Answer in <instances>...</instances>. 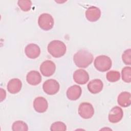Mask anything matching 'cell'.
Wrapping results in <instances>:
<instances>
[{
  "label": "cell",
  "mask_w": 131,
  "mask_h": 131,
  "mask_svg": "<svg viewBox=\"0 0 131 131\" xmlns=\"http://www.w3.org/2000/svg\"><path fill=\"white\" fill-rule=\"evenodd\" d=\"M93 60L92 54L88 50L82 49L77 51L73 56V61L79 68H85L91 64Z\"/></svg>",
  "instance_id": "1"
},
{
  "label": "cell",
  "mask_w": 131,
  "mask_h": 131,
  "mask_svg": "<svg viewBox=\"0 0 131 131\" xmlns=\"http://www.w3.org/2000/svg\"><path fill=\"white\" fill-rule=\"evenodd\" d=\"M48 52L54 57L59 58L63 56L67 51L65 43L59 40H54L48 45Z\"/></svg>",
  "instance_id": "2"
},
{
  "label": "cell",
  "mask_w": 131,
  "mask_h": 131,
  "mask_svg": "<svg viewBox=\"0 0 131 131\" xmlns=\"http://www.w3.org/2000/svg\"><path fill=\"white\" fill-rule=\"evenodd\" d=\"M94 64L98 71L104 72L111 69L112 65V61L108 56L102 55L96 57L94 60Z\"/></svg>",
  "instance_id": "3"
},
{
  "label": "cell",
  "mask_w": 131,
  "mask_h": 131,
  "mask_svg": "<svg viewBox=\"0 0 131 131\" xmlns=\"http://www.w3.org/2000/svg\"><path fill=\"white\" fill-rule=\"evenodd\" d=\"M38 24L41 29L45 31L50 30L54 26V18L50 14L42 13L38 17Z\"/></svg>",
  "instance_id": "4"
},
{
  "label": "cell",
  "mask_w": 131,
  "mask_h": 131,
  "mask_svg": "<svg viewBox=\"0 0 131 131\" xmlns=\"http://www.w3.org/2000/svg\"><path fill=\"white\" fill-rule=\"evenodd\" d=\"M60 85L57 80L50 79L45 81L42 84L43 91L48 95H53L56 94L59 90Z\"/></svg>",
  "instance_id": "5"
},
{
  "label": "cell",
  "mask_w": 131,
  "mask_h": 131,
  "mask_svg": "<svg viewBox=\"0 0 131 131\" xmlns=\"http://www.w3.org/2000/svg\"><path fill=\"white\" fill-rule=\"evenodd\" d=\"M78 111L80 116L85 119L92 118L94 114V109L93 105L90 103L86 102L80 104Z\"/></svg>",
  "instance_id": "6"
},
{
  "label": "cell",
  "mask_w": 131,
  "mask_h": 131,
  "mask_svg": "<svg viewBox=\"0 0 131 131\" xmlns=\"http://www.w3.org/2000/svg\"><path fill=\"white\" fill-rule=\"evenodd\" d=\"M56 65L52 61L47 60L42 62L40 66V71L42 75L46 77L52 76L55 72Z\"/></svg>",
  "instance_id": "7"
},
{
  "label": "cell",
  "mask_w": 131,
  "mask_h": 131,
  "mask_svg": "<svg viewBox=\"0 0 131 131\" xmlns=\"http://www.w3.org/2000/svg\"><path fill=\"white\" fill-rule=\"evenodd\" d=\"M123 116V112L122 109L118 106L113 107L108 114V120L113 123H118L121 120Z\"/></svg>",
  "instance_id": "8"
},
{
  "label": "cell",
  "mask_w": 131,
  "mask_h": 131,
  "mask_svg": "<svg viewBox=\"0 0 131 131\" xmlns=\"http://www.w3.org/2000/svg\"><path fill=\"white\" fill-rule=\"evenodd\" d=\"M74 81L79 84H84L89 80V75L84 70L78 69L76 70L73 75Z\"/></svg>",
  "instance_id": "9"
},
{
  "label": "cell",
  "mask_w": 131,
  "mask_h": 131,
  "mask_svg": "<svg viewBox=\"0 0 131 131\" xmlns=\"http://www.w3.org/2000/svg\"><path fill=\"white\" fill-rule=\"evenodd\" d=\"M100 9L96 6H91L85 11V15L86 19L91 22L97 21L101 16Z\"/></svg>",
  "instance_id": "10"
},
{
  "label": "cell",
  "mask_w": 131,
  "mask_h": 131,
  "mask_svg": "<svg viewBox=\"0 0 131 131\" xmlns=\"http://www.w3.org/2000/svg\"><path fill=\"white\" fill-rule=\"evenodd\" d=\"M25 52L28 58L35 59L40 55V49L36 44L30 43L25 47Z\"/></svg>",
  "instance_id": "11"
},
{
  "label": "cell",
  "mask_w": 131,
  "mask_h": 131,
  "mask_svg": "<svg viewBox=\"0 0 131 131\" xmlns=\"http://www.w3.org/2000/svg\"><path fill=\"white\" fill-rule=\"evenodd\" d=\"M33 107L37 112L44 113L48 109V103L44 97H38L35 98L33 101Z\"/></svg>",
  "instance_id": "12"
},
{
  "label": "cell",
  "mask_w": 131,
  "mask_h": 131,
  "mask_svg": "<svg viewBox=\"0 0 131 131\" xmlns=\"http://www.w3.org/2000/svg\"><path fill=\"white\" fill-rule=\"evenodd\" d=\"M82 93V90L80 86L78 85H73L67 91V96L71 100H76L79 98Z\"/></svg>",
  "instance_id": "13"
},
{
  "label": "cell",
  "mask_w": 131,
  "mask_h": 131,
  "mask_svg": "<svg viewBox=\"0 0 131 131\" xmlns=\"http://www.w3.org/2000/svg\"><path fill=\"white\" fill-rule=\"evenodd\" d=\"M88 89L91 93L95 94L100 92L103 89V83L99 79H95L88 84Z\"/></svg>",
  "instance_id": "14"
},
{
  "label": "cell",
  "mask_w": 131,
  "mask_h": 131,
  "mask_svg": "<svg viewBox=\"0 0 131 131\" xmlns=\"http://www.w3.org/2000/svg\"><path fill=\"white\" fill-rule=\"evenodd\" d=\"M22 88V82L18 78H13L9 80L7 84V90L11 94L18 93Z\"/></svg>",
  "instance_id": "15"
},
{
  "label": "cell",
  "mask_w": 131,
  "mask_h": 131,
  "mask_svg": "<svg viewBox=\"0 0 131 131\" xmlns=\"http://www.w3.org/2000/svg\"><path fill=\"white\" fill-rule=\"evenodd\" d=\"M27 82L32 85L39 84L42 80L40 74L36 71H31L28 73L26 76Z\"/></svg>",
  "instance_id": "16"
},
{
  "label": "cell",
  "mask_w": 131,
  "mask_h": 131,
  "mask_svg": "<svg viewBox=\"0 0 131 131\" xmlns=\"http://www.w3.org/2000/svg\"><path fill=\"white\" fill-rule=\"evenodd\" d=\"M130 93L128 92H122L118 96L117 102L119 105L123 107L129 106L131 104Z\"/></svg>",
  "instance_id": "17"
},
{
  "label": "cell",
  "mask_w": 131,
  "mask_h": 131,
  "mask_svg": "<svg viewBox=\"0 0 131 131\" xmlns=\"http://www.w3.org/2000/svg\"><path fill=\"white\" fill-rule=\"evenodd\" d=\"M12 129L13 131H27L28 130V126L24 121L17 120L13 123Z\"/></svg>",
  "instance_id": "18"
},
{
  "label": "cell",
  "mask_w": 131,
  "mask_h": 131,
  "mask_svg": "<svg viewBox=\"0 0 131 131\" xmlns=\"http://www.w3.org/2000/svg\"><path fill=\"white\" fill-rule=\"evenodd\" d=\"M122 79L125 82L130 83L131 81V68L129 66L124 67L121 71Z\"/></svg>",
  "instance_id": "19"
},
{
  "label": "cell",
  "mask_w": 131,
  "mask_h": 131,
  "mask_svg": "<svg viewBox=\"0 0 131 131\" xmlns=\"http://www.w3.org/2000/svg\"><path fill=\"white\" fill-rule=\"evenodd\" d=\"M106 78L111 82H115L120 79V74L117 71H110L106 73Z\"/></svg>",
  "instance_id": "20"
},
{
  "label": "cell",
  "mask_w": 131,
  "mask_h": 131,
  "mask_svg": "<svg viewBox=\"0 0 131 131\" xmlns=\"http://www.w3.org/2000/svg\"><path fill=\"white\" fill-rule=\"evenodd\" d=\"M17 4L20 9L23 11H29L32 6V2L30 0H19Z\"/></svg>",
  "instance_id": "21"
},
{
  "label": "cell",
  "mask_w": 131,
  "mask_h": 131,
  "mask_svg": "<svg viewBox=\"0 0 131 131\" xmlns=\"http://www.w3.org/2000/svg\"><path fill=\"white\" fill-rule=\"evenodd\" d=\"M50 130L52 131H65L67 130V126L61 121H56L52 124Z\"/></svg>",
  "instance_id": "22"
},
{
  "label": "cell",
  "mask_w": 131,
  "mask_h": 131,
  "mask_svg": "<svg viewBox=\"0 0 131 131\" xmlns=\"http://www.w3.org/2000/svg\"><path fill=\"white\" fill-rule=\"evenodd\" d=\"M122 59L123 62L127 65L131 64V49H128L124 51L122 55Z\"/></svg>",
  "instance_id": "23"
},
{
  "label": "cell",
  "mask_w": 131,
  "mask_h": 131,
  "mask_svg": "<svg viewBox=\"0 0 131 131\" xmlns=\"http://www.w3.org/2000/svg\"><path fill=\"white\" fill-rule=\"evenodd\" d=\"M1 90V101H3L5 99L6 97V92L5 90L2 88L0 89Z\"/></svg>",
  "instance_id": "24"
}]
</instances>
